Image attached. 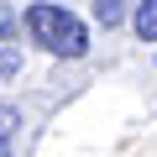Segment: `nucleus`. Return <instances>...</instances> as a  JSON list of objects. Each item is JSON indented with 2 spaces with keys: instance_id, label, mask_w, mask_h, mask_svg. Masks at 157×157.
<instances>
[{
  "instance_id": "obj_1",
  "label": "nucleus",
  "mask_w": 157,
  "mask_h": 157,
  "mask_svg": "<svg viewBox=\"0 0 157 157\" xmlns=\"http://www.w3.org/2000/svg\"><path fill=\"white\" fill-rule=\"evenodd\" d=\"M26 32H32V42H42L52 58H84V52H89L84 21H78L73 11H63V6H32V11H26Z\"/></svg>"
},
{
  "instance_id": "obj_2",
  "label": "nucleus",
  "mask_w": 157,
  "mask_h": 157,
  "mask_svg": "<svg viewBox=\"0 0 157 157\" xmlns=\"http://www.w3.org/2000/svg\"><path fill=\"white\" fill-rule=\"evenodd\" d=\"M136 37L141 42H157V0H141V6H136Z\"/></svg>"
},
{
  "instance_id": "obj_3",
  "label": "nucleus",
  "mask_w": 157,
  "mask_h": 157,
  "mask_svg": "<svg viewBox=\"0 0 157 157\" xmlns=\"http://www.w3.org/2000/svg\"><path fill=\"white\" fill-rule=\"evenodd\" d=\"M21 73V52L11 47V42H0V84H6V78H16Z\"/></svg>"
},
{
  "instance_id": "obj_4",
  "label": "nucleus",
  "mask_w": 157,
  "mask_h": 157,
  "mask_svg": "<svg viewBox=\"0 0 157 157\" xmlns=\"http://www.w3.org/2000/svg\"><path fill=\"white\" fill-rule=\"evenodd\" d=\"M16 126H21V110H11V105H0V147H6V141L16 136Z\"/></svg>"
},
{
  "instance_id": "obj_5",
  "label": "nucleus",
  "mask_w": 157,
  "mask_h": 157,
  "mask_svg": "<svg viewBox=\"0 0 157 157\" xmlns=\"http://www.w3.org/2000/svg\"><path fill=\"white\" fill-rule=\"evenodd\" d=\"M94 21L100 26H115L121 21V0H94Z\"/></svg>"
},
{
  "instance_id": "obj_6",
  "label": "nucleus",
  "mask_w": 157,
  "mask_h": 157,
  "mask_svg": "<svg viewBox=\"0 0 157 157\" xmlns=\"http://www.w3.org/2000/svg\"><path fill=\"white\" fill-rule=\"evenodd\" d=\"M11 32H16V11L0 0V37H11Z\"/></svg>"
},
{
  "instance_id": "obj_7",
  "label": "nucleus",
  "mask_w": 157,
  "mask_h": 157,
  "mask_svg": "<svg viewBox=\"0 0 157 157\" xmlns=\"http://www.w3.org/2000/svg\"><path fill=\"white\" fill-rule=\"evenodd\" d=\"M0 157H11V152H6V147H0Z\"/></svg>"
}]
</instances>
